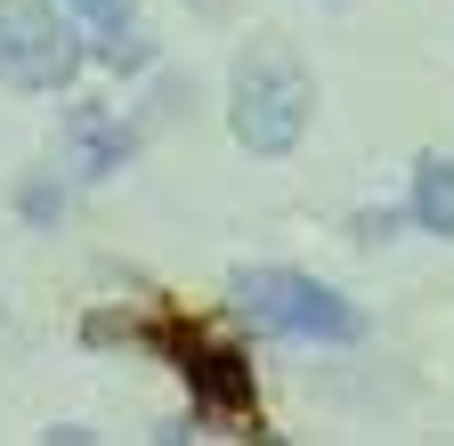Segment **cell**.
Here are the masks:
<instances>
[{"mask_svg": "<svg viewBox=\"0 0 454 446\" xmlns=\"http://www.w3.org/2000/svg\"><path fill=\"white\" fill-rule=\"evenodd\" d=\"M74 9H90V17H106V25H122V17H130V0H74Z\"/></svg>", "mask_w": 454, "mask_h": 446, "instance_id": "52a82bcc", "label": "cell"}, {"mask_svg": "<svg viewBox=\"0 0 454 446\" xmlns=\"http://www.w3.org/2000/svg\"><path fill=\"white\" fill-rule=\"evenodd\" d=\"M309 106H317V82H309V66L293 58V49L252 41L244 58H236V138H244L252 154H284V146H301Z\"/></svg>", "mask_w": 454, "mask_h": 446, "instance_id": "6da1fadb", "label": "cell"}, {"mask_svg": "<svg viewBox=\"0 0 454 446\" xmlns=\"http://www.w3.org/2000/svg\"><path fill=\"white\" fill-rule=\"evenodd\" d=\"M236 309L260 333H284V341H365V317L333 285L293 276V268H244L236 276Z\"/></svg>", "mask_w": 454, "mask_h": 446, "instance_id": "7a4b0ae2", "label": "cell"}, {"mask_svg": "<svg viewBox=\"0 0 454 446\" xmlns=\"http://www.w3.org/2000/svg\"><path fill=\"white\" fill-rule=\"evenodd\" d=\"M98 58H106L114 74H130V66H146V33H114V41L98 49Z\"/></svg>", "mask_w": 454, "mask_h": 446, "instance_id": "8992f818", "label": "cell"}, {"mask_svg": "<svg viewBox=\"0 0 454 446\" xmlns=\"http://www.w3.org/2000/svg\"><path fill=\"white\" fill-rule=\"evenodd\" d=\"M74 154H82V171H90V179H106V171H122L130 130H122V122H106L98 106H74Z\"/></svg>", "mask_w": 454, "mask_h": 446, "instance_id": "277c9868", "label": "cell"}, {"mask_svg": "<svg viewBox=\"0 0 454 446\" xmlns=\"http://www.w3.org/2000/svg\"><path fill=\"white\" fill-rule=\"evenodd\" d=\"M74 66H82V41L57 25L49 0H0V82L57 90Z\"/></svg>", "mask_w": 454, "mask_h": 446, "instance_id": "3957f363", "label": "cell"}, {"mask_svg": "<svg viewBox=\"0 0 454 446\" xmlns=\"http://www.w3.org/2000/svg\"><path fill=\"white\" fill-rule=\"evenodd\" d=\"M414 219L430 236H454V162L446 154H422L414 162Z\"/></svg>", "mask_w": 454, "mask_h": 446, "instance_id": "5b68a950", "label": "cell"}]
</instances>
